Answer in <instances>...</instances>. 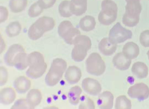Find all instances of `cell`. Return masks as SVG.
<instances>
[{"label":"cell","instance_id":"6da1fadb","mask_svg":"<svg viewBox=\"0 0 149 109\" xmlns=\"http://www.w3.org/2000/svg\"><path fill=\"white\" fill-rule=\"evenodd\" d=\"M27 56L21 45L15 44L11 46L4 56L5 63L9 66H14L17 69L23 70L28 66Z\"/></svg>","mask_w":149,"mask_h":109},{"label":"cell","instance_id":"7a4b0ae2","mask_svg":"<svg viewBox=\"0 0 149 109\" xmlns=\"http://www.w3.org/2000/svg\"><path fill=\"white\" fill-rule=\"evenodd\" d=\"M27 62L29 68L26 74L28 77L32 79L41 77L47 68L44 57L38 52H33L28 55Z\"/></svg>","mask_w":149,"mask_h":109},{"label":"cell","instance_id":"3957f363","mask_svg":"<svg viewBox=\"0 0 149 109\" xmlns=\"http://www.w3.org/2000/svg\"><path fill=\"white\" fill-rule=\"evenodd\" d=\"M55 25V21L52 18L46 17H40L30 27L28 36L32 40L38 39L45 32L53 29Z\"/></svg>","mask_w":149,"mask_h":109},{"label":"cell","instance_id":"277c9868","mask_svg":"<svg viewBox=\"0 0 149 109\" xmlns=\"http://www.w3.org/2000/svg\"><path fill=\"white\" fill-rule=\"evenodd\" d=\"M67 67V63L63 59L56 58L53 61L48 72L45 77L48 86H54L59 82Z\"/></svg>","mask_w":149,"mask_h":109},{"label":"cell","instance_id":"5b68a950","mask_svg":"<svg viewBox=\"0 0 149 109\" xmlns=\"http://www.w3.org/2000/svg\"><path fill=\"white\" fill-rule=\"evenodd\" d=\"M102 10L98 16V21L104 26H109L116 19L118 7L112 0H104L102 2Z\"/></svg>","mask_w":149,"mask_h":109},{"label":"cell","instance_id":"8992f818","mask_svg":"<svg viewBox=\"0 0 149 109\" xmlns=\"http://www.w3.org/2000/svg\"><path fill=\"white\" fill-rule=\"evenodd\" d=\"M126 11L123 18V23L128 27H134L139 23V15L142 10L139 1L127 2Z\"/></svg>","mask_w":149,"mask_h":109},{"label":"cell","instance_id":"52a82bcc","mask_svg":"<svg viewBox=\"0 0 149 109\" xmlns=\"http://www.w3.org/2000/svg\"><path fill=\"white\" fill-rule=\"evenodd\" d=\"M71 52V57L76 62L82 61L85 58L88 52L91 48V41L87 36L80 35L74 44Z\"/></svg>","mask_w":149,"mask_h":109},{"label":"cell","instance_id":"ba28073f","mask_svg":"<svg viewBox=\"0 0 149 109\" xmlns=\"http://www.w3.org/2000/svg\"><path fill=\"white\" fill-rule=\"evenodd\" d=\"M59 35L68 44L74 45L76 40L80 35L79 30L74 28L70 21H64L58 27Z\"/></svg>","mask_w":149,"mask_h":109},{"label":"cell","instance_id":"9c48e42d","mask_svg":"<svg viewBox=\"0 0 149 109\" xmlns=\"http://www.w3.org/2000/svg\"><path fill=\"white\" fill-rule=\"evenodd\" d=\"M86 70L90 74L95 76H100L106 69V65L100 54L93 52L89 55L86 61Z\"/></svg>","mask_w":149,"mask_h":109},{"label":"cell","instance_id":"30bf717a","mask_svg":"<svg viewBox=\"0 0 149 109\" xmlns=\"http://www.w3.org/2000/svg\"><path fill=\"white\" fill-rule=\"evenodd\" d=\"M132 36L131 30L123 28L120 23L118 22L110 30L109 38L111 42L117 44L131 39Z\"/></svg>","mask_w":149,"mask_h":109},{"label":"cell","instance_id":"8fae6325","mask_svg":"<svg viewBox=\"0 0 149 109\" xmlns=\"http://www.w3.org/2000/svg\"><path fill=\"white\" fill-rule=\"evenodd\" d=\"M127 93L130 98L137 99L141 101L148 98L149 88L144 83H137L130 87Z\"/></svg>","mask_w":149,"mask_h":109},{"label":"cell","instance_id":"7c38bea8","mask_svg":"<svg viewBox=\"0 0 149 109\" xmlns=\"http://www.w3.org/2000/svg\"><path fill=\"white\" fill-rule=\"evenodd\" d=\"M82 86L84 91L92 96H97L100 94L102 90L100 83L91 78H86L83 80Z\"/></svg>","mask_w":149,"mask_h":109},{"label":"cell","instance_id":"4fadbf2b","mask_svg":"<svg viewBox=\"0 0 149 109\" xmlns=\"http://www.w3.org/2000/svg\"><path fill=\"white\" fill-rule=\"evenodd\" d=\"M114 96L112 93L105 91L99 95L97 101L99 108L101 109H111L113 106Z\"/></svg>","mask_w":149,"mask_h":109},{"label":"cell","instance_id":"5bb4252c","mask_svg":"<svg viewBox=\"0 0 149 109\" xmlns=\"http://www.w3.org/2000/svg\"><path fill=\"white\" fill-rule=\"evenodd\" d=\"M113 63L117 69L121 71L128 70L132 63L131 59L127 58L123 52L118 53L113 59Z\"/></svg>","mask_w":149,"mask_h":109},{"label":"cell","instance_id":"9a60e30c","mask_svg":"<svg viewBox=\"0 0 149 109\" xmlns=\"http://www.w3.org/2000/svg\"><path fill=\"white\" fill-rule=\"evenodd\" d=\"M81 77V70L78 67L75 66L69 67L65 75V79L67 81L72 85L78 83Z\"/></svg>","mask_w":149,"mask_h":109},{"label":"cell","instance_id":"2e32d148","mask_svg":"<svg viewBox=\"0 0 149 109\" xmlns=\"http://www.w3.org/2000/svg\"><path fill=\"white\" fill-rule=\"evenodd\" d=\"M117 48V44L111 42L108 38H103L99 43V50L105 56L113 55L116 52Z\"/></svg>","mask_w":149,"mask_h":109},{"label":"cell","instance_id":"e0dca14e","mask_svg":"<svg viewBox=\"0 0 149 109\" xmlns=\"http://www.w3.org/2000/svg\"><path fill=\"white\" fill-rule=\"evenodd\" d=\"M88 0H71L70 9L71 13L77 16L84 14L87 9Z\"/></svg>","mask_w":149,"mask_h":109},{"label":"cell","instance_id":"ac0fdd59","mask_svg":"<svg viewBox=\"0 0 149 109\" xmlns=\"http://www.w3.org/2000/svg\"><path fill=\"white\" fill-rule=\"evenodd\" d=\"M30 80L26 77L21 76L17 78L14 82V86L16 91L20 94L27 92L31 87Z\"/></svg>","mask_w":149,"mask_h":109},{"label":"cell","instance_id":"d6986e66","mask_svg":"<svg viewBox=\"0 0 149 109\" xmlns=\"http://www.w3.org/2000/svg\"><path fill=\"white\" fill-rule=\"evenodd\" d=\"M16 97V92L13 88H7L1 90L0 93V101L4 105L12 103Z\"/></svg>","mask_w":149,"mask_h":109},{"label":"cell","instance_id":"ffe728a7","mask_svg":"<svg viewBox=\"0 0 149 109\" xmlns=\"http://www.w3.org/2000/svg\"><path fill=\"white\" fill-rule=\"evenodd\" d=\"M42 99L41 91L38 89H32L28 92L26 99L31 108L33 109L40 103Z\"/></svg>","mask_w":149,"mask_h":109},{"label":"cell","instance_id":"44dd1931","mask_svg":"<svg viewBox=\"0 0 149 109\" xmlns=\"http://www.w3.org/2000/svg\"><path fill=\"white\" fill-rule=\"evenodd\" d=\"M123 53L125 57L130 59L136 58L139 53V49L138 45L134 42L127 43L124 45Z\"/></svg>","mask_w":149,"mask_h":109},{"label":"cell","instance_id":"7402d4cb","mask_svg":"<svg viewBox=\"0 0 149 109\" xmlns=\"http://www.w3.org/2000/svg\"><path fill=\"white\" fill-rule=\"evenodd\" d=\"M148 68L147 65L141 62H137L133 64L132 68V72L139 79L145 78L148 74Z\"/></svg>","mask_w":149,"mask_h":109},{"label":"cell","instance_id":"603a6c76","mask_svg":"<svg viewBox=\"0 0 149 109\" xmlns=\"http://www.w3.org/2000/svg\"><path fill=\"white\" fill-rule=\"evenodd\" d=\"M96 23L95 18L91 15H86L80 21L79 26L81 29L88 32L95 29Z\"/></svg>","mask_w":149,"mask_h":109},{"label":"cell","instance_id":"cb8c5ba5","mask_svg":"<svg viewBox=\"0 0 149 109\" xmlns=\"http://www.w3.org/2000/svg\"><path fill=\"white\" fill-rule=\"evenodd\" d=\"M82 90L79 86H76L71 88L68 93V97L70 103L73 105H76L80 101V95Z\"/></svg>","mask_w":149,"mask_h":109},{"label":"cell","instance_id":"d4e9b609","mask_svg":"<svg viewBox=\"0 0 149 109\" xmlns=\"http://www.w3.org/2000/svg\"><path fill=\"white\" fill-rule=\"evenodd\" d=\"M27 5V0H10L9 6L13 13H19L25 9Z\"/></svg>","mask_w":149,"mask_h":109},{"label":"cell","instance_id":"484cf974","mask_svg":"<svg viewBox=\"0 0 149 109\" xmlns=\"http://www.w3.org/2000/svg\"><path fill=\"white\" fill-rule=\"evenodd\" d=\"M22 29L21 25L18 21H14L8 25L6 32L9 37L16 36L20 33Z\"/></svg>","mask_w":149,"mask_h":109},{"label":"cell","instance_id":"4316f807","mask_svg":"<svg viewBox=\"0 0 149 109\" xmlns=\"http://www.w3.org/2000/svg\"><path fill=\"white\" fill-rule=\"evenodd\" d=\"M131 101L125 95H120L116 98L115 108L116 109H129L132 108Z\"/></svg>","mask_w":149,"mask_h":109},{"label":"cell","instance_id":"83f0119b","mask_svg":"<svg viewBox=\"0 0 149 109\" xmlns=\"http://www.w3.org/2000/svg\"><path fill=\"white\" fill-rule=\"evenodd\" d=\"M71 1H64L59 6L58 11L61 16L65 18L70 17L73 15L70 9Z\"/></svg>","mask_w":149,"mask_h":109},{"label":"cell","instance_id":"f1b7e54d","mask_svg":"<svg viewBox=\"0 0 149 109\" xmlns=\"http://www.w3.org/2000/svg\"><path fill=\"white\" fill-rule=\"evenodd\" d=\"M79 109H95L94 103L91 99L85 95L82 96L80 99Z\"/></svg>","mask_w":149,"mask_h":109},{"label":"cell","instance_id":"f546056e","mask_svg":"<svg viewBox=\"0 0 149 109\" xmlns=\"http://www.w3.org/2000/svg\"><path fill=\"white\" fill-rule=\"evenodd\" d=\"M43 10L37 1L31 6L28 11V14L31 17H36L42 14Z\"/></svg>","mask_w":149,"mask_h":109},{"label":"cell","instance_id":"4dcf8cb0","mask_svg":"<svg viewBox=\"0 0 149 109\" xmlns=\"http://www.w3.org/2000/svg\"><path fill=\"white\" fill-rule=\"evenodd\" d=\"M11 109H31L26 99H18L12 106Z\"/></svg>","mask_w":149,"mask_h":109},{"label":"cell","instance_id":"1f68e13d","mask_svg":"<svg viewBox=\"0 0 149 109\" xmlns=\"http://www.w3.org/2000/svg\"><path fill=\"white\" fill-rule=\"evenodd\" d=\"M141 45L145 48L149 47V30L143 31L141 34L139 38Z\"/></svg>","mask_w":149,"mask_h":109},{"label":"cell","instance_id":"d6a6232c","mask_svg":"<svg viewBox=\"0 0 149 109\" xmlns=\"http://www.w3.org/2000/svg\"><path fill=\"white\" fill-rule=\"evenodd\" d=\"M0 73H1L0 85L1 86H2L5 85L7 81L8 73L7 70L4 67H1Z\"/></svg>","mask_w":149,"mask_h":109},{"label":"cell","instance_id":"836d02e7","mask_svg":"<svg viewBox=\"0 0 149 109\" xmlns=\"http://www.w3.org/2000/svg\"><path fill=\"white\" fill-rule=\"evenodd\" d=\"M56 0H38V3L43 9L50 8L54 4Z\"/></svg>","mask_w":149,"mask_h":109},{"label":"cell","instance_id":"e575fe53","mask_svg":"<svg viewBox=\"0 0 149 109\" xmlns=\"http://www.w3.org/2000/svg\"><path fill=\"white\" fill-rule=\"evenodd\" d=\"M8 16V11L6 8L1 7V22H3L7 19Z\"/></svg>","mask_w":149,"mask_h":109},{"label":"cell","instance_id":"d590c367","mask_svg":"<svg viewBox=\"0 0 149 109\" xmlns=\"http://www.w3.org/2000/svg\"><path fill=\"white\" fill-rule=\"evenodd\" d=\"M127 2L131 1H139L140 0H125Z\"/></svg>","mask_w":149,"mask_h":109},{"label":"cell","instance_id":"8d00e7d4","mask_svg":"<svg viewBox=\"0 0 149 109\" xmlns=\"http://www.w3.org/2000/svg\"><path fill=\"white\" fill-rule=\"evenodd\" d=\"M147 54L148 56V59L149 60V50H148V52H147Z\"/></svg>","mask_w":149,"mask_h":109}]
</instances>
